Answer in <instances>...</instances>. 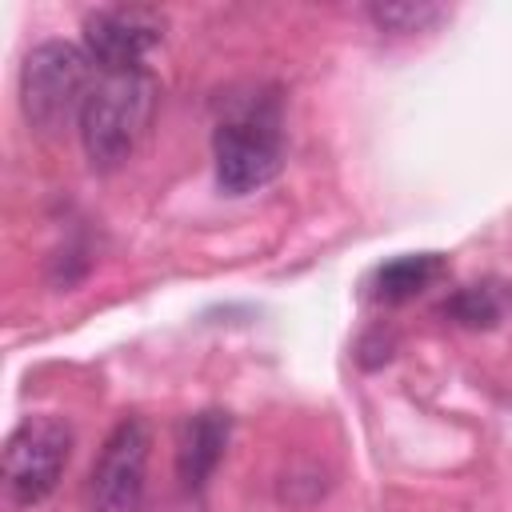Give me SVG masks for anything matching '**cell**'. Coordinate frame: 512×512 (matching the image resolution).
Instances as JSON below:
<instances>
[{"label":"cell","instance_id":"6da1fadb","mask_svg":"<svg viewBox=\"0 0 512 512\" xmlns=\"http://www.w3.org/2000/svg\"><path fill=\"white\" fill-rule=\"evenodd\" d=\"M152 112H156V80L144 68L104 72V80L92 84L80 108V140L92 168L100 172L120 168L144 140Z\"/></svg>","mask_w":512,"mask_h":512},{"label":"cell","instance_id":"7a4b0ae2","mask_svg":"<svg viewBox=\"0 0 512 512\" xmlns=\"http://www.w3.org/2000/svg\"><path fill=\"white\" fill-rule=\"evenodd\" d=\"M216 184L228 196H248L272 184L284 168V120L276 96H248L212 132Z\"/></svg>","mask_w":512,"mask_h":512},{"label":"cell","instance_id":"3957f363","mask_svg":"<svg viewBox=\"0 0 512 512\" xmlns=\"http://www.w3.org/2000/svg\"><path fill=\"white\" fill-rule=\"evenodd\" d=\"M92 92V56L64 40H44L24 56L20 68V104L32 128H60L80 116Z\"/></svg>","mask_w":512,"mask_h":512},{"label":"cell","instance_id":"277c9868","mask_svg":"<svg viewBox=\"0 0 512 512\" xmlns=\"http://www.w3.org/2000/svg\"><path fill=\"white\" fill-rule=\"evenodd\" d=\"M72 456V428L56 416H24L4 444V488L16 508H32L60 484Z\"/></svg>","mask_w":512,"mask_h":512},{"label":"cell","instance_id":"5b68a950","mask_svg":"<svg viewBox=\"0 0 512 512\" xmlns=\"http://www.w3.org/2000/svg\"><path fill=\"white\" fill-rule=\"evenodd\" d=\"M148 456H152V428L140 416H124L108 432L92 464V512H140Z\"/></svg>","mask_w":512,"mask_h":512},{"label":"cell","instance_id":"8992f818","mask_svg":"<svg viewBox=\"0 0 512 512\" xmlns=\"http://www.w3.org/2000/svg\"><path fill=\"white\" fill-rule=\"evenodd\" d=\"M164 40V16L140 4L96 8L84 20V52L104 72H136L144 56Z\"/></svg>","mask_w":512,"mask_h":512},{"label":"cell","instance_id":"52a82bcc","mask_svg":"<svg viewBox=\"0 0 512 512\" xmlns=\"http://www.w3.org/2000/svg\"><path fill=\"white\" fill-rule=\"evenodd\" d=\"M228 412L220 408H208V412H196L184 428H180V444H176V472H180V484L188 492L204 488L208 476L216 472L224 448H228Z\"/></svg>","mask_w":512,"mask_h":512},{"label":"cell","instance_id":"ba28073f","mask_svg":"<svg viewBox=\"0 0 512 512\" xmlns=\"http://www.w3.org/2000/svg\"><path fill=\"white\" fill-rule=\"evenodd\" d=\"M440 276H444V260L436 252H408V256L380 264L372 272L368 288H372V300H380V304H404V300L420 296L424 288H432Z\"/></svg>","mask_w":512,"mask_h":512},{"label":"cell","instance_id":"9c48e42d","mask_svg":"<svg viewBox=\"0 0 512 512\" xmlns=\"http://www.w3.org/2000/svg\"><path fill=\"white\" fill-rule=\"evenodd\" d=\"M508 304H512V296L504 292V284H468L444 304V312L464 328H492V324H500Z\"/></svg>","mask_w":512,"mask_h":512},{"label":"cell","instance_id":"30bf717a","mask_svg":"<svg viewBox=\"0 0 512 512\" xmlns=\"http://www.w3.org/2000/svg\"><path fill=\"white\" fill-rule=\"evenodd\" d=\"M444 8H432V4H380L372 8V20L388 32H420L424 24L440 20Z\"/></svg>","mask_w":512,"mask_h":512}]
</instances>
